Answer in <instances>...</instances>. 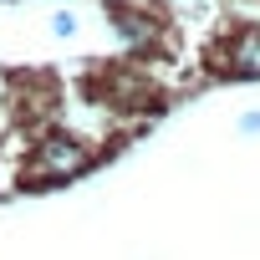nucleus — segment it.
I'll return each mask as SVG.
<instances>
[{
  "instance_id": "1",
  "label": "nucleus",
  "mask_w": 260,
  "mask_h": 260,
  "mask_svg": "<svg viewBox=\"0 0 260 260\" xmlns=\"http://www.w3.org/2000/svg\"><path fill=\"white\" fill-rule=\"evenodd\" d=\"M87 169H92V148H87L82 138L51 133V138L36 143V153H31V164H26V179H31V184H67V179H77V174H87Z\"/></svg>"
},
{
  "instance_id": "2",
  "label": "nucleus",
  "mask_w": 260,
  "mask_h": 260,
  "mask_svg": "<svg viewBox=\"0 0 260 260\" xmlns=\"http://www.w3.org/2000/svg\"><path fill=\"white\" fill-rule=\"evenodd\" d=\"M219 72L240 77V82H260V26H245L224 41L219 51Z\"/></svg>"
},
{
  "instance_id": "3",
  "label": "nucleus",
  "mask_w": 260,
  "mask_h": 260,
  "mask_svg": "<svg viewBox=\"0 0 260 260\" xmlns=\"http://www.w3.org/2000/svg\"><path fill=\"white\" fill-rule=\"evenodd\" d=\"M107 21H112V31H117L127 46H143V41H153V21H143V16H133V11H112Z\"/></svg>"
},
{
  "instance_id": "4",
  "label": "nucleus",
  "mask_w": 260,
  "mask_h": 260,
  "mask_svg": "<svg viewBox=\"0 0 260 260\" xmlns=\"http://www.w3.org/2000/svg\"><path fill=\"white\" fill-rule=\"evenodd\" d=\"M51 36H77V16L72 11H56L51 16Z\"/></svg>"
},
{
  "instance_id": "5",
  "label": "nucleus",
  "mask_w": 260,
  "mask_h": 260,
  "mask_svg": "<svg viewBox=\"0 0 260 260\" xmlns=\"http://www.w3.org/2000/svg\"><path fill=\"white\" fill-rule=\"evenodd\" d=\"M240 133H245V138H255V133H260V107H255V112H245V117H240Z\"/></svg>"
}]
</instances>
